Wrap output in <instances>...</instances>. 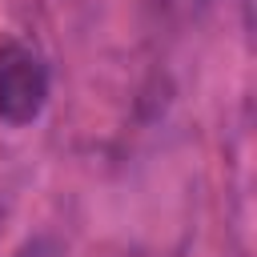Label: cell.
Instances as JSON below:
<instances>
[{"label": "cell", "instance_id": "6da1fadb", "mask_svg": "<svg viewBox=\"0 0 257 257\" xmlns=\"http://www.w3.org/2000/svg\"><path fill=\"white\" fill-rule=\"evenodd\" d=\"M48 84L52 80H48L44 56L24 40L4 36L0 40V120L12 128L32 124L48 104Z\"/></svg>", "mask_w": 257, "mask_h": 257}]
</instances>
